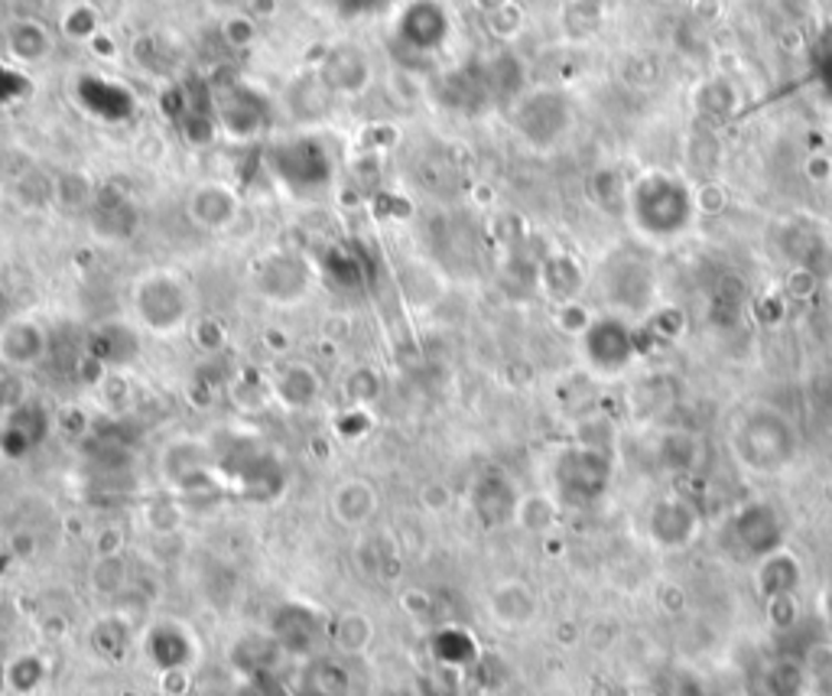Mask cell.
<instances>
[{"label":"cell","instance_id":"1","mask_svg":"<svg viewBox=\"0 0 832 696\" xmlns=\"http://www.w3.org/2000/svg\"><path fill=\"white\" fill-rule=\"evenodd\" d=\"M264 160H267L274 183L294 199H322L336 183V156L322 137H312V134L270 141Z\"/></svg>","mask_w":832,"mask_h":696},{"label":"cell","instance_id":"2","mask_svg":"<svg viewBox=\"0 0 832 696\" xmlns=\"http://www.w3.org/2000/svg\"><path fill=\"white\" fill-rule=\"evenodd\" d=\"M131 306H134L137 326L160 339L179 336L196 316V297L189 284L176 270H166V267H156L144 277H137Z\"/></svg>","mask_w":832,"mask_h":696},{"label":"cell","instance_id":"3","mask_svg":"<svg viewBox=\"0 0 832 696\" xmlns=\"http://www.w3.org/2000/svg\"><path fill=\"white\" fill-rule=\"evenodd\" d=\"M218 134L228 141H257L270 127V104L260 99L250 85L225 89L212 101Z\"/></svg>","mask_w":832,"mask_h":696},{"label":"cell","instance_id":"4","mask_svg":"<svg viewBox=\"0 0 832 696\" xmlns=\"http://www.w3.org/2000/svg\"><path fill=\"white\" fill-rule=\"evenodd\" d=\"M47 348H50V336L43 323L30 316H17L0 326V361L13 371H27L40 365L47 358Z\"/></svg>","mask_w":832,"mask_h":696},{"label":"cell","instance_id":"5","mask_svg":"<svg viewBox=\"0 0 832 696\" xmlns=\"http://www.w3.org/2000/svg\"><path fill=\"white\" fill-rule=\"evenodd\" d=\"M257 287L270 303L290 306V303H299L309 294V270H306V264L299 257L280 250V254H270L267 264H260Z\"/></svg>","mask_w":832,"mask_h":696},{"label":"cell","instance_id":"6","mask_svg":"<svg viewBox=\"0 0 832 696\" xmlns=\"http://www.w3.org/2000/svg\"><path fill=\"white\" fill-rule=\"evenodd\" d=\"M270 400L284 410H309L322 398V378L309 361H290L270 375Z\"/></svg>","mask_w":832,"mask_h":696},{"label":"cell","instance_id":"7","mask_svg":"<svg viewBox=\"0 0 832 696\" xmlns=\"http://www.w3.org/2000/svg\"><path fill=\"white\" fill-rule=\"evenodd\" d=\"M238 215H242V199L225 183H198L189 193V218L198 228L222 232V228L235 225Z\"/></svg>","mask_w":832,"mask_h":696},{"label":"cell","instance_id":"8","mask_svg":"<svg viewBox=\"0 0 832 696\" xmlns=\"http://www.w3.org/2000/svg\"><path fill=\"white\" fill-rule=\"evenodd\" d=\"M445 30L449 20L433 0H420L413 7H407V13L400 17L397 37L410 52H433L445 43Z\"/></svg>","mask_w":832,"mask_h":696},{"label":"cell","instance_id":"9","mask_svg":"<svg viewBox=\"0 0 832 696\" xmlns=\"http://www.w3.org/2000/svg\"><path fill=\"white\" fill-rule=\"evenodd\" d=\"M378 511V492L364 479H345L332 495V514L345 528H364Z\"/></svg>","mask_w":832,"mask_h":696},{"label":"cell","instance_id":"10","mask_svg":"<svg viewBox=\"0 0 832 696\" xmlns=\"http://www.w3.org/2000/svg\"><path fill=\"white\" fill-rule=\"evenodd\" d=\"M368 79H371V69H368V59L361 52L336 50L329 52V59H322V82L332 92L355 95L368 85Z\"/></svg>","mask_w":832,"mask_h":696},{"label":"cell","instance_id":"11","mask_svg":"<svg viewBox=\"0 0 832 696\" xmlns=\"http://www.w3.org/2000/svg\"><path fill=\"white\" fill-rule=\"evenodd\" d=\"M491 615L504 628L531 625V618L537 615V598H534V593L524 583H501L491 593Z\"/></svg>","mask_w":832,"mask_h":696},{"label":"cell","instance_id":"12","mask_svg":"<svg viewBox=\"0 0 832 696\" xmlns=\"http://www.w3.org/2000/svg\"><path fill=\"white\" fill-rule=\"evenodd\" d=\"M797 580H800V566H797V560H793L790 553H783V550L771 553V556L761 563V570H758V590L764 593V598L793 596Z\"/></svg>","mask_w":832,"mask_h":696},{"label":"cell","instance_id":"13","mask_svg":"<svg viewBox=\"0 0 832 696\" xmlns=\"http://www.w3.org/2000/svg\"><path fill=\"white\" fill-rule=\"evenodd\" d=\"M7 47H10V55L20 65H33V62H40V59L50 55L52 40L40 23H17V27H10Z\"/></svg>","mask_w":832,"mask_h":696},{"label":"cell","instance_id":"14","mask_svg":"<svg viewBox=\"0 0 832 696\" xmlns=\"http://www.w3.org/2000/svg\"><path fill=\"white\" fill-rule=\"evenodd\" d=\"M374 635H378V628L364 612H345L342 618L336 622V628H332V638L345 654H364L368 647L374 645Z\"/></svg>","mask_w":832,"mask_h":696},{"label":"cell","instance_id":"15","mask_svg":"<svg viewBox=\"0 0 832 696\" xmlns=\"http://www.w3.org/2000/svg\"><path fill=\"white\" fill-rule=\"evenodd\" d=\"M514 514H517V521L527 528V531H546L549 524H553V501L546 495H534V498H521L517 501V508H514Z\"/></svg>","mask_w":832,"mask_h":696},{"label":"cell","instance_id":"16","mask_svg":"<svg viewBox=\"0 0 832 696\" xmlns=\"http://www.w3.org/2000/svg\"><path fill=\"white\" fill-rule=\"evenodd\" d=\"M768 690H771V696H803V690H807V677H803V671H800L797 664L783 661V664H778V667L768 674Z\"/></svg>","mask_w":832,"mask_h":696},{"label":"cell","instance_id":"17","mask_svg":"<svg viewBox=\"0 0 832 696\" xmlns=\"http://www.w3.org/2000/svg\"><path fill=\"white\" fill-rule=\"evenodd\" d=\"M556 323H559V329H566V332L586 336L595 319L588 316V309L583 306V303H576V299H566V303H563V309L556 313Z\"/></svg>","mask_w":832,"mask_h":696},{"label":"cell","instance_id":"18","mask_svg":"<svg viewBox=\"0 0 832 696\" xmlns=\"http://www.w3.org/2000/svg\"><path fill=\"white\" fill-rule=\"evenodd\" d=\"M336 7V13H342L348 20H358V17H374L381 13L384 7H391L393 0H329Z\"/></svg>","mask_w":832,"mask_h":696},{"label":"cell","instance_id":"19","mask_svg":"<svg viewBox=\"0 0 832 696\" xmlns=\"http://www.w3.org/2000/svg\"><path fill=\"white\" fill-rule=\"evenodd\" d=\"M768 612H771L774 625H781V628H790V625L797 622V615H800V608H797V598H793V596L768 598Z\"/></svg>","mask_w":832,"mask_h":696},{"label":"cell","instance_id":"20","mask_svg":"<svg viewBox=\"0 0 832 696\" xmlns=\"http://www.w3.org/2000/svg\"><path fill=\"white\" fill-rule=\"evenodd\" d=\"M193 332H196L198 346L208 348V351H212V348H222V342H225V329H222L215 319H202V323H196Z\"/></svg>","mask_w":832,"mask_h":696},{"label":"cell","instance_id":"21","mask_svg":"<svg viewBox=\"0 0 832 696\" xmlns=\"http://www.w3.org/2000/svg\"><path fill=\"white\" fill-rule=\"evenodd\" d=\"M807 176H810L813 183H826V180H832V160H830V156H823V153H813V156L807 160Z\"/></svg>","mask_w":832,"mask_h":696}]
</instances>
